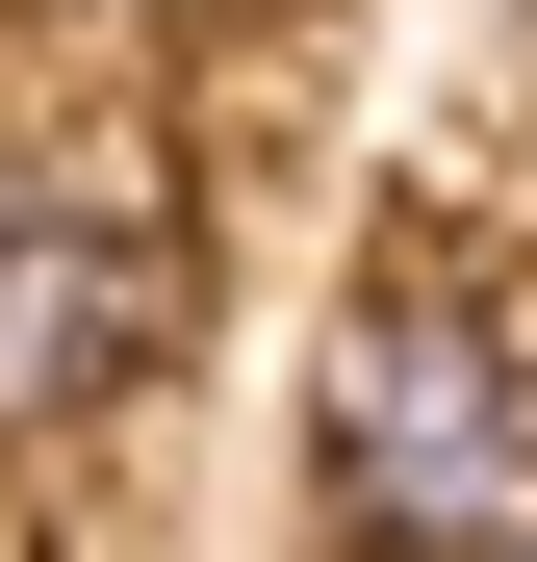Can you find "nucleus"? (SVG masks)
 Listing matches in <instances>:
<instances>
[{
    "label": "nucleus",
    "instance_id": "obj_1",
    "mask_svg": "<svg viewBox=\"0 0 537 562\" xmlns=\"http://www.w3.org/2000/svg\"><path fill=\"white\" fill-rule=\"evenodd\" d=\"M307 512L358 562H512L537 537V333H512V281L384 256L333 307V358H307Z\"/></svg>",
    "mask_w": 537,
    "mask_h": 562
},
{
    "label": "nucleus",
    "instance_id": "obj_2",
    "mask_svg": "<svg viewBox=\"0 0 537 562\" xmlns=\"http://www.w3.org/2000/svg\"><path fill=\"white\" fill-rule=\"evenodd\" d=\"M154 358H179V231L103 154H0V460L103 435Z\"/></svg>",
    "mask_w": 537,
    "mask_h": 562
},
{
    "label": "nucleus",
    "instance_id": "obj_3",
    "mask_svg": "<svg viewBox=\"0 0 537 562\" xmlns=\"http://www.w3.org/2000/svg\"><path fill=\"white\" fill-rule=\"evenodd\" d=\"M512 562H537V537H512Z\"/></svg>",
    "mask_w": 537,
    "mask_h": 562
}]
</instances>
